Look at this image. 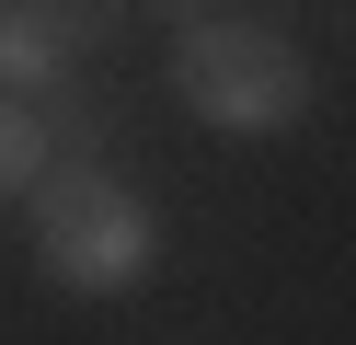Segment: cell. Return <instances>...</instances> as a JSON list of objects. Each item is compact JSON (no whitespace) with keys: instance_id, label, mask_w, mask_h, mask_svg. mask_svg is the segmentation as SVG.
I'll use <instances>...</instances> for the list:
<instances>
[{"instance_id":"cell-1","label":"cell","mask_w":356,"mask_h":345,"mask_svg":"<svg viewBox=\"0 0 356 345\" xmlns=\"http://www.w3.org/2000/svg\"><path fill=\"white\" fill-rule=\"evenodd\" d=\"M172 92L218 138H287L310 127V46L276 12L207 0V12H172Z\"/></svg>"},{"instance_id":"cell-2","label":"cell","mask_w":356,"mask_h":345,"mask_svg":"<svg viewBox=\"0 0 356 345\" xmlns=\"http://www.w3.org/2000/svg\"><path fill=\"white\" fill-rule=\"evenodd\" d=\"M24 230H35V265L70 299H127L161 265V219H149V196L115 161H47L35 196H24Z\"/></svg>"},{"instance_id":"cell-3","label":"cell","mask_w":356,"mask_h":345,"mask_svg":"<svg viewBox=\"0 0 356 345\" xmlns=\"http://www.w3.org/2000/svg\"><path fill=\"white\" fill-rule=\"evenodd\" d=\"M127 12L92 0H0V104H58L70 81H92V58H115Z\"/></svg>"},{"instance_id":"cell-4","label":"cell","mask_w":356,"mask_h":345,"mask_svg":"<svg viewBox=\"0 0 356 345\" xmlns=\"http://www.w3.org/2000/svg\"><path fill=\"white\" fill-rule=\"evenodd\" d=\"M35 173H47V115H35V104H0V207H24Z\"/></svg>"}]
</instances>
